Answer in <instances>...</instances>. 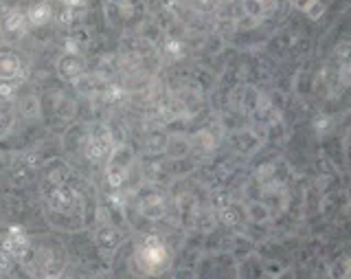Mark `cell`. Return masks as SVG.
<instances>
[{
  "label": "cell",
  "instance_id": "obj_1",
  "mask_svg": "<svg viewBox=\"0 0 351 279\" xmlns=\"http://www.w3.org/2000/svg\"><path fill=\"white\" fill-rule=\"evenodd\" d=\"M136 262L141 266V273L145 275H158L165 273L169 266V251L167 247L156 238L149 236L145 242L141 244V249L136 253Z\"/></svg>",
  "mask_w": 351,
  "mask_h": 279
}]
</instances>
